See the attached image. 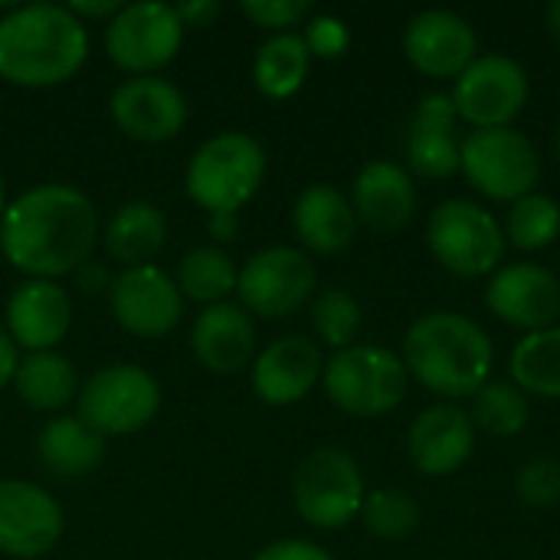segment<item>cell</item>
Wrapping results in <instances>:
<instances>
[{
	"label": "cell",
	"mask_w": 560,
	"mask_h": 560,
	"mask_svg": "<svg viewBox=\"0 0 560 560\" xmlns=\"http://www.w3.org/2000/svg\"><path fill=\"white\" fill-rule=\"evenodd\" d=\"M190 348L210 374L243 371L256 351L253 315L236 302L207 305L190 328Z\"/></svg>",
	"instance_id": "obj_23"
},
{
	"label": "cell",
	"mask_w": 560,
	"mask_h": 560,
	"mask_svg": "<svg viewBox=\"0 0 560 560\" xmlns=\"http://www.w3.org/2000/svg\"><path fill=\"white\" fill-rule=\"evenodd\" d=\"M404 56L420 75L456 82L479 56V36L453 10H423L404 30Z\"/></svg>",
	"instance_id": "obj_16"
},
{
	"label": "cell",
	"mask_w": 560,
	"mask_h": 560,
	"mask_svg": "<svg viewBox=\"0 0 560 560\" xmlns=\"http://www.w3.org/2000/svg\"><path fill=\"white\" fill-rule=\"evenodd\" d=\"M459 171L482 197L495 203H515L525 194H535L541 180V158L525 131L482 128L463 138Z\"/></svg>",
	"instance_id": "obj_7"
},
{
	"label": "cell",
	"mask_w": 560,
	"mask_h": 560,
	"mask_svg": "<svg viewBox=\"0 0 560 560\" xmlns=\"http://www.w3.org/2000/svg\"><path fill=\"white\" fill-rule=\"evenodd\" d=\"M98 213L92 200L69 184H39L7 203L0 220L3 259L30 279L72 276L92 259Z\"/></svg>",
	"instance_id": "obj_1"
},
{
	"label": "cell",
	"mask_w": 560,
	"mask_h": 560,
	"mask_svg": "<svg viewBox=\"0 0 560 560\" xmlns=\"http://www.w3.org/2000/svg\"><path fill=\"white\" fill-rule=\"evenodd\" d=\"M364 476L351 453L338 446L312 450L292 476V502L302 522L322 532L348 528L364 505Z\"/></svg>",
	"instance_id": "obj_8"
},
{
	"label": "cell",
	"mask_w": 560,
	"mask_h": 560,
	"mask_svg": "<svg viewBox=\"0 0 560 560\" xmlns=\"http://www.w3.org/2000/svg\"><path fill=\"white\" fill-rule=\"evenodd\" d=\"M312 69V52L302 33H272L253 59V82L266 98H289L295 95Z\"/></svg>",
	"instance_id": "obj_28"
},
{
	"label": "cell",
	"mask_w": 560,
	"mask_h": 560,
	"mask_svg": "<svg viewBox=\"0 0 560 560\" xmlns=\"http://www.w3.org/2000/svg\"><path fill=\"white\" fill-rule=\"evenodd\" d=\"M207 233L213 243H230L240 233V213H210L207 217Z\"/></svg>",
	"instance_id": "obj_42"
},
{
	"label": "cell",
	"mask_w": 560,
	"mask_h": 560,
	"mask_svg": "<svg viewBox=\"0 0 560 560\" xmlns=\"http://www.w3.org/2000/svg\"><path fill=\"white\" fill-rule=\"evenodd\" d=\"M177 16L184 23V30H203L210 26L217 16H220V0H187V3H177Z\"/></svg>",
	"instance_id": "obj_40"
},
{
	"label": "cell",
	"mask_w": 560,
	"mask_h": 560,
	"mask_svg": "<svg viewBox=\"0 0 560 560\" xmlns=\"http://www.w3.org/2000/svg\"><path fill=\"white\" fill-rule=\"evenodd\" d=\"M112 118L131 138L144 144H161L180 135L187 121L184 92L161 75H131L112 92Z\"/></svg>",
	"instance_id": "obj_17"
},
{
	"label": "cell",
	"mask_w": 560,
	"mask_h": 560,
	"mask_svg": "<svg viewBox=\"0 0 560 560\" xmlns=\"http://www.w3.org/2000/svg\"><path fill=\"white\" fill-rule=\"evenodd\" d=\"M433 259L459 279H486L505 262V230L476 200L450 197L427 220Z\"/></svg>",
	"instance_id": "obj_5"
},
{
	"label": "cell",
	"mask_w": 560,
	"mask_h": 560,
	"mask_svg": "<svg viewBox=\"0 0 560 560\" xmlns=\"http://www.w3.org/2000/svg\"><path fill=\"white\" fill-rule=\"evenodd\" d=\"M469 400H472L469 417H472L476 430H482L489 436H518L532 420L528 394L518 390L512 381H489Z\"/></svg>",
	"instance_id": "obj_32"
},
{
	"label": "cell",
	"mask_w": 560,
	"mask_h": 560,
	"mask_svg": "<svg viewBox=\"0 0 560 560\" xmlns=\"http://www.w3.org/2000/svg\"><path fill=\"white\" fill-rule=\"evenodd\" d=\"M528 95L532 82L525 66L502 52H479L450 92L459 121L472 125V131L512 128V121L525 112Z\"/></svg>",
	"instance_id": "obj_11"
},
{
	"label": "cell",
	"mask_w": 560,
	"mask_h": 560,
	"mask_svg": "<svg viewBox=\"0 0 560 560\" xmlns=\"http://www.w3.org/2000/svg\"><path fill=\"white\" fill-rule=\"evenodd\" d=\"M358 518L381 541H407L420 528V505L404 489H374L364 495Z\"/></svg>",
	"instance_id": "obj_33"
},
{
	"label": "cell",
	"mask_w": 560,
	"mask_h": 560,
	"mask_svg": "<svg viewBox=\"0 0 560 560\" xmlns=\"http://www.w3.org/2000/svg\"><path fill=\"white\" fill-rule=\"evenodd\" d=\"M161 410L158 381L138 364H108L79 390V420L98 436H128L144 430Z\"/></svg>",
	"instance_id": "obj_9"
},
{
	"label": "cell",
	"mask_w": 560,
	"mask_h": 560,
	"mask_svg": "<svg viewBox=\"0 0 560 560\" xmlns=\"http://www.w3.org/2000/svg\"><path fill=\"white\" fill-rule=\"evenodd\" d=\"M13 390L30 410L52 413L75 397L79 374L72 361L62 358L59 351H39V354L20 358L16 374H13Z\"/></svg>",
	"instance_id": "obj_27"
},
{
	"label": "cell",
	"mask_w": 560,
	"mask_h": 560,
	"mask_svg": "<svg viewBox=\"0 0 560 560\" xmlns=\"http://www.w3.org/2000/svg\"><path fill=\"white\" fill-rule=\"evenodd\" d=\"M482 299L499 322L525 335L560 325V279L538 262H502Z\"/></svg>",
	"instance_id": "obj_13"
},
{
	"label": "cell",
	"mask_w": 560,
	"mask_h": 560,
	"mask_svg": "<svg viewBox=\"0 0 560 560\" xmlns=\"http://www.w3.org/2000/svg\"><path fill=\"white\" fill-rule=\"evenodd\" d=\"M318 269L305 249L266 246L253 253L236 279L240 305L259 318H289L315 299Z\"/></svg>",
	"instance_id": "obj_10"
},
{
	"label": "cell",
	"mask_w": 560,
	"mask_h": 560,
	"mask_svg": "<svg viewBox=\"0 0 560 560\" xmlns=\"http://www.w3.org/2000/svg\"><path fill=\"white\" fill-rule=\"evenodd\" d=\"M459 115L450 92H430L420 98L407 128V164L423 180H450L459 174Z\"/></svg>",
	"instance_id": "obj_21"
},
{
	"label": "cell",
	"mask_w": 560,
	"mask_h": 560,
	"mask_svg": "<svg viewBox=\"0 0 560 560\" xmlns=\"http://www.w3.org/2000/svg\"><path fill=\"white\" fill-rule=\"evenodd\" d=\"M66 10L85 23V20H112L121 10V3L118 0H69Z\"/></svg>",
	"instance_id": "obj_41"
},
{
	"label": "cell",
	"mask_w": 560,
	"mask_h": 560,
	"mask_svg": "<svg viewBox=\"0 0 560 560\" xmlns=\"http://www.w3.org/2000/svg\"><path fill=\"white\" fill-rule=\"evenodd\" d=\"M164 240H167V220L148 200L121 203L105 223V253L125 269L151 266V259L164 249Z\"/></svg>",
	"instance_id": "obj_25"
},
{
	"label": "cell",
	"mask_w": 560,
	"mask_h": 560,
	"mask_svg": "<svg viewBox=\"0 0 560 560\" xmlns=\"http://www.w3.org/2000/svg\"><path fill=\"white\" fill-rule=\"evenodd\" d=\"M302 39H305L312 59H341L351 46V30L341 16L315 13V16H308Z\"/></svg>",
	"instance_id": "obj_36"
},
{
	"label": "cell",
	"mask_w": 560,
	"mask_h": 560,
	"mask_svg": "<svg viewBox=\"0 0 560 560\" xmlns=\"http://www.w3.org/2000/svg\"><path fill=\"white\" fill-rule=\"evenodd\" d=\"M16 364H20V348L13 345V338L7 335V328H0V387L13 384Z\"/></svg>",
	"instance_id": "obj_43"
},
{
	"label": "cell",
	"mask_w": 560,
	"mask_h": 560,
	"mask_svg": "<svg viewBox=\"0 0 560 560\" xmlns=\"http://www.w3.org/2000/svg\"><path fill=\"white\" fill-rule=\"evenodd\" d=\"M253 560H335L322 545L305 541V538H282L266 545Z\"/></svg>",
	"instance_id": "obj_38"
},
{
	"label": "cell",
	"mask_w": 560,
	"mask_h": 560,
	"mask_svg": "<svg viewBox=\"0 0 560 560\" xmlns=\"http://www.w3.org/2000/svg\"><path fill=\"white\" fill-rule=\"evenodd\" d=\"M308 312H312V328L315 335L335 348V351H345L351 345H358V335H361V305L351 292L345 289H322L312 302H308Z\"/></svg>",
	"instance_id": "obj_34"
},
{
	"label": "cell",
	"mask_w": 560,
	"mask_h": 560,
	"mask_svg": "<svg viewBox=\"0 0 560 560\" xmlns=\"http://www.w3.org/2000/svg\"><path fill=\"white\" fill-rule=\"evenodd\" d=\"M512 384L525 394L560 400V325L525 335L509 358Z\"/></svg>",
	"instance_id": "obj_29"
},
{
	"label": "cell",
	"mask_w": 560,
	"mask_h": 560,
	"mask_svg": "<svg viewBox=\"0 0 560 560\" xmlns=\"http://www.w3.org/2000/svg\"><path fill=\"white\" fill-rule=\"evenodd\" d=\"M505 243L522 249V253H541L555 246L560 236V203L555 197L535 190L525 194L522 200L509 203L505 213Z\"/></svg>",
	"instance_id": "obj_31"
},
{
	"label": "cell",
	"mask_w": 560,
	"mask_h": 560,
	"mask_svg": "<svg viewBox=\"0 0 560 560\" xmlns=\"http://www.w3.org/2000/svg\"><path fill=\"white\" fill-rule=\"evenodd\" d=\"M325 374L322 348L305 335L276 338L253 361V394L269 407H292L305 400Z\"/></svg>",
	"instance_id": "obj_19"
},
{
	"label": "cell",
	"mask_w": 560,
	"mask_h": 560,
	"mask_svg": "<svg viewBox=\"0 0 560 560\" xmlns=\"http://www.w3.org/2000/svg\"><path fill=\"white\" fill-rule=\"evenodd\" d=\"M545 26H548L551 39L560 46V0H551V7H548V13H545Z\"/></svg>",
	"instance_id": "obj_44"
},
{
	"label": "cell",
	"mask_w": 560,
	"mask_h": 560,
	"mask_svg": "<svg viewBox=\"0 0 560 560\" xmlns=\"http://www.w3.org/2000/svg\"><path fill=\"white\" fill-rule=\"evenodd\" d=\"M266 177V151L246 131L207 138L187 164V197L207 213H240Z\"/></svg>",
	"instance_id": "obj_4"
},
{
	"label": "cell",
	"mask_w": 560,
	"mask_h": 560,
	"mask_svg": "<svg viewBox=\"0 0 560 560\" xmlns=\"http://www.w3.org/2000/svg\"><path fill=\"white\" fill-rule=\"evenodd\" d=\"M400 361L420 387L443 397L446 404H456L489 384L495 348L479 322L440 308L420 315L407 328Z\"/></svg>",
	"instance_id": "obj_2"
},
{
	"label": "cell",
	"mask_w": 560,
	"mask_h": 560,
	"mask_svg": "<svg viewBox=\"0 0 560 560\" xmlns=\"http://www.w3.org/2000/svg\"><path fill=\"white\" fill-rule=\"evenodd\" d=\"M180 43L184 23L177 7L161 0L121 3L105 26V52L128 75H154L177 56Z\"/></svg>",
	"instance_id": "obj_12"
},
{
	"label": "cell",
	"mask_w": 560,
	"mask_h": 560,
	"mask_svg": "<svg viewBox=\"0 0 560 560\" xmlns=\"http://www.w3.org/2000/svg\"><path fill=\"white\" fill-rule=\"evenodd\" d=\"M351 207L358 223L381 236H394L417 217V184L413 174L397 161H371L358 171Z\"/></svg>",
	"instance_id": "obj_22"
},
{
	"label": "cell",
	"mask_w": 560,
	"mask_h": 560,
	"mask_svg": "<svg viewBox=\"0 0 560 560\" xmlns=\"http://www.w3.org/2000/svg\"><path fill=\"white\" fill-rule=\"evenodd\" d=\"M72 302L59 282L26 279L13 289L7 302V335L26 354L56 351V345L69 335Z\"/></svg>",
	"instance_id": "obj_20"
},
{
	"label": "cell",
	"mask_w": 560,
	"mask_h": 560,
	"mask_svg": "<svg viewBox=\"0 0 560 560\" xmlns=\"http://www.w3.org/2000/svg\"><path fill=\"white\" fill-rule=\"evenodd\" d=\"M476 450V423L459 404H433L420 410L407 430V456L417 472L446 479L459 472Z\"/></svg>",
	"instance_id": "obj_18"
},
{
	"label": "cell",
	"mask_w": 560,
	"mask_h": 560,
	"mask_svg": "<svg viewBox=\"0 0 560 560\" xmlns=\"http://www.w3.org/2000/svg\"><path fill=\"white\" fill-rule=\"evenodd\" d=\"M7 213V187H3V177H0V220Z\"/></svg>",
	"instance_id": "obj_45"
},
{
	"label": "cell",
	"mask_w": 560,
	"mask_h": 560,
	"mask_svg": "<svg viewBox=\"0 0 560 560\" xmlns=\"http://www.w3.org/2000/svg\"><path fill=\"white\" fill-rule=\"evenodd\" d=\"M89 56V30L59 3H26L0 16V79L49 89L72 79Z\"/></svg>",
	"instance_id": "obj_3"
},
{
	"label": "cell",
	"mask_w": 560,
	"mask_h": 560,
	"mask_svg": "<svg viewBox=\"0 0 560 560\" xmlns=\"http://www.w3.org/2000/svg\"><path fill=\"white\" fill-rule=\"evenodd\" d=\"M555 151H558V161H560V125H558V135H555Z\"/></svg>",
	"instance_id": "obj_46"
},
{
	"label": "cell",
	"mask_w": 560,
	"mask_h": 560,
	"mask_svg": "<svg viewBox=\"0 0 560 560\" xmlns=\"http://www.w3.org/2000/svg\"><path fill=\"white\" fill-rule=\"evenodd\" d=\"M292 230L305 253L338 256L358 236V217L351 200L331 184H312L295 197Z\"/></svg>",
	"instance_id": "obj_24"
},
{
	"label": "cell",
	"mask_w": 560,
	"mask_h": 560,
	"mask_svg": "<svg viewBox=\"0 0 560 560\" xmlns=\"http://www.w3.org/2000/svg\"><path fill=\"white\" fill-rule=\"evenodd\" d=\"M62 509L56 499L23 479L0 482V555L36 560L62 538Z\"/></svg>",
	"instance_id": "obj_15"
},
{
	"label": "cell",
	"mask_w": 560,
	"mask_h": 560,
	"mask_svg": "<svg viewBox=\"0 0 560 560\" xmlns=\"http://www.w3.org/2000/svg\"><path fill=\"white\" fill-rule=\"evenodd\" d=\"M108 305L115 322L135 338L171 335L184 315V295L174 276L158 266L121 269L108 289Z\"/></svg>",
	"instance_id": "obj_14"
},
{
	"label": "cell",
	"mask_w": 560,
	"mask_h": 560,
	"mask_svg": "<svg viewBox=\"0 0 560 560\" xmlns=\"http://www.w3.org/2000/svg\"><path fill=\"white\" fill-rule=\"evenodd\" d=\"M328 400L348 417H384L407 400L410 374L400 354L377 345H351L335 351L322 374Z\"/></svg>",
	"instance_id": "obj_6"
},
{
	"label": "cell",
	"mask_w": 560,
	"mask_h": 560,
	"mask_svg": "<svg viewBox=\"0 0 560 560\" xmlns=\"http://www.w3.org/2000/svg\"><path fill=\"white\" fill-rule=\"evenodd\" d=\"M112 282H115V276L108 272V266H105V259H85L75 272H72V285L82 292V295H105L108 289H112Z\"/></svg>",
	"instance_id": "obj_39"
},
{
	"label": "cell",
	"mask_w": 560,
	"mask_h": 560,
	"mask_svg": "<svg viewBox=\"0 0 560 560\" xmlns=\"http://www.w3.org/2000/svg\"><path fill=\"white\" fill-rule=\"evenodd\" d=\"M236 279L240 269L230 259L226 249L220 246H197L190 249L174 272V282L180 289L184 299L203 302V305H220L226 302L230 292H236Z\"/></svg>",
	"instance_id": "obj_30"
},
{
	"label": "cell",
	"mask_w": 560,
	"mask_h": 560,
	"mask_svg": "<svg viewBox=\"0 0 560 560\" xmlns=\"http://www.w3.org/2000/svg\"><path fill=\"white\" fill-rule=\"evenodd\" d=\"M243 13L272 33H292V26L308 23L312 3L308 0H243Z\"/></svg>",
	"instance_id": "obj_37"
},
{
	"label": "cell",
	"mask_w": 560,
	"mask_h": 560,
	"mask_svg": "<svg viewBox=\"0 0 560 560\" xmlns=\"http://www.w3.org/2000/svg\"><path fill=\"white\" fill-rule=\"evenodd\" d=\"M515 492L528 509H555L560 502V463L551 456L528 459L515 476Z\"/></svg>",
	"instance_id": "obj_35"
},
{
	"label": "cell",
	"mask_w": 560,
	"mask_h": 560,
	"mask_svg": "<svg viewBox=\"0 0 560 560\" xmlns=\"http://www.w3.org/2000/svg\"><path fill=\"white\" fill-rule=\"evenodd\" d=\"M36 453L49 472L75 479L98 469V463L105 459V436L89 430L79 417H56L39 430Z\"/></svg>",
	"instance_id": "obj_26"
}]
</instances>
